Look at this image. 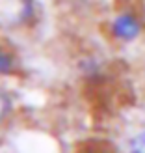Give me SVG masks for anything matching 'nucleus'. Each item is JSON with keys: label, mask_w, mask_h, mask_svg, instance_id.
Listing matches in <instances>:
<instances>
[{"label": "nucleus", "mask_w": 145, "mask_h": 153, "mask_svg": "<svg viewBox=\"0 0 145 153\" xmlns=\"http://www.w3.org/2000/svg\"><path fill=\"white\" fill-rule=\"evenodd\" d=\"M15 69V58L7 51L0 49V75H10Z\"/></svg>", "instance_id": "3"}, {"label": "nucleus", "mask_w": 145, "mask_h": 153, "mask_svg": "<svg viewBox=\"0 0 145 153\" xmlns=\"http://www.w3.org/2000/svg\"><path fill=\"white\" fill-rule=\"evenodd\" d=\"M140 30H141V25L132 13H121L119 17H116V21L112 25L113 36L123 41H130L134 37H138Z\"/></svg>", "instance_id": "1"}, {"label": "nucleus", "mask_w": 145, "mask_h": 153, "mask_svg": "<svg viewBox=\"0 0 145 153\" xmlns=\"http://www.w3.org/2000/svg\"><path fill=\"white\" fill-rule=\"evenodd\" d=\"M11 110H13V103H11L10 94H7L4 88H0V123H4V121L10 118Z\"/></svg>", "instance_id": "2"}]
</instances>
